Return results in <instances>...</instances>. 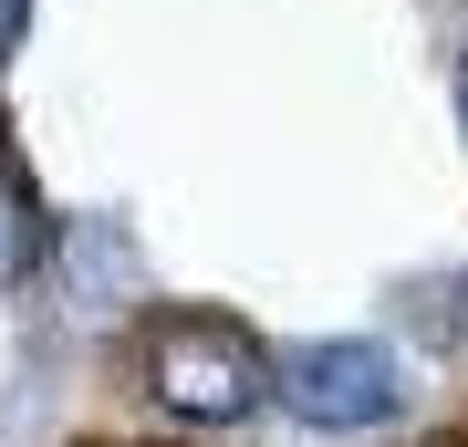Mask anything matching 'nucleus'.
<instances>
[{
  "mask_svg": "<svg viewBox=\"0 0 468 447\" xmlns=\"http://www.w3.org/2000/svg\"><path fill=\"white\" fill-rule=\"evenodd\" d=\"M135 396L187 437H229L271 406V344L229 313H146V333H135Z\"/></svg>",
  "mask_w": 468,
  "mask_h": 447,
  "instance_id": "f257e3e1",
  "label": "nucleus"
},
{
  "mask_svg": "<svg viewBox=\"0 0 468 447\" xmlns=\"http://www.w3.org/2000/svg\"><path fill=\"white\" fill-rule=\"evenodd\" d=\"M21 42H32V0H0V63H11Z\"/></svg>",
  "mask_w": 468,
  "mask_h": 447,
  "instance_id": "423d86ee",
  "label": "nucleus"
},
{
  "mask_svg": "<svg viewBox=\"0 0 468 447\" xmlns=\"http://www.w3.org/2000/svg\"><path fill=\"white\" fill-rule=\"evenodd\" d=\"M448 94H458V125H468V52H458V73H448Z\"/></svg>",
  "mask_w": 468,
  "mask_h": 447,
  "instance_id": "0eeeda50",
  "label": "nucleus"
},
{
  "mask_svg": "<svg viewBox=\"0 0 468 447\" xmlns=\"http://www.w3.org/2000/svg\"><path fill=\"white\" fill-rule=\"evenodd\" d=\"M52 271H63V292L84 302V313H125L135 292H146V261H135V229L115 208H73L63 229H52Z\"/></svg>",
  "mask_w": 468,
  "mask_h": 447,
  "instance_id": "7ed1b4c3",
  "label": "nucleus"
},
{
  "mask_svg": "<svg viewBox=\"0 0 468 447\" xmlns=\"http://www.w3.org/2000/svg\"><path fill=\"white\" fill-rule=\"evenodd\" d=\"M271 406L313 437H375L417 406V385H406V354L375 333H313L271 354Z\"/></svg>",
  "mask_w": 468,
  "mask_h": 447,
  "instance_id": "f03ea898",
  "label": "nucleus"
},
{
  "mask_svg": "<svg viewBox=\"0 0 468 447\" xmlns=\"http://www.w3.org/2000/svg\"><path fill=\"white\" fill-rule=\"evenodd\" d=\"M42 261H52V218L32 198V177H21V156L0 146V292H21Z\"/></svg>",
  "mask_w": 468,
  "mask_h": 447,
  "instance_id": "20e7f679",
  "label": "nucleus"
},
{
  "mask_svg": "<svg viewBox=\"0 0 468 447\" xmlns=\"http://www.w3.org/2000/svg\"><path fill=\"white\" fill-rule=\"evenodd\" d=\"M396 323H406V333H427L437 354H468V261L396 282Z\"/></svg>",
  "mask_w": 468,
  "mask_h": 447,
  "instance_id": "39448f33",
  "label": "nucleus"
}]
</instances>
